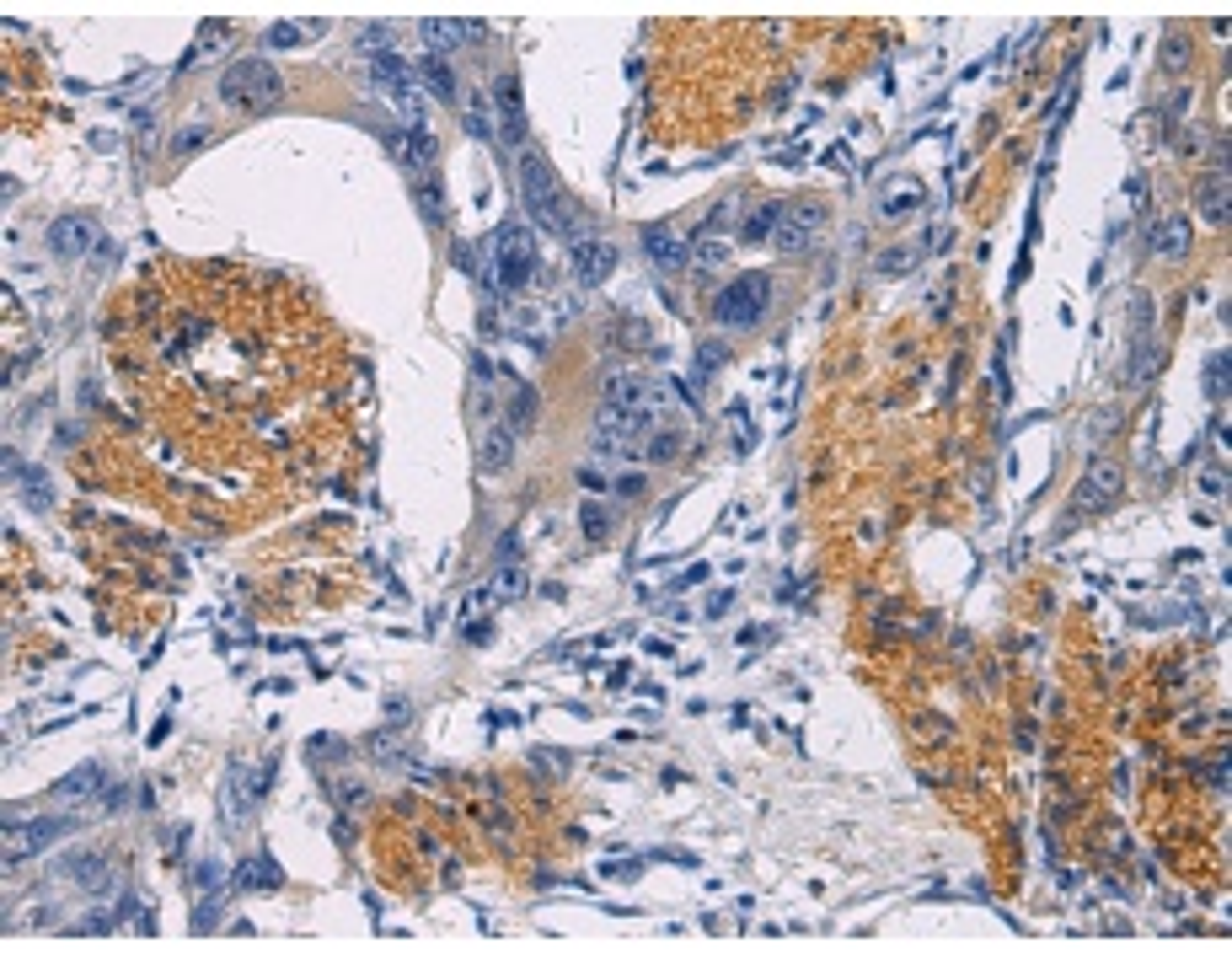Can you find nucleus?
Wrapping results in <instances>:
<instances>
[{"instance_id": "cd10ccee", "label": "nucleus", "mask_w": 1232, "mask_h": 965, "mask_svg": "<svg viewBox=\"0 0 1232 965\" xmlns=\"http://www.w3.org/2000/svg\"><path fill=\"white\" fill-rule=\"evenodd\" d=\"M585 531H589V536L606 531V510H600V504H585Z\"/></svg>"}, {"instance_id": "1a4fd4ad", "label": "nucleus", "mask_w": 1232, "mask_h": 965, "mask_svg": "<svg viewBox=\"0 0 1232 965\" xmlns=\"http://www.w3.org/2000/svg\"><path fill=\"white\" fill-rule=\"evenodd\" d=\"M92 242H97V226L86 221V215H65V221H54V231H48V247H54L59 257H81Z\"/></svg>"}, {"instance_id": "9b49d317", "label": "nucleus", "mask_w": 1232, "mask_h": 965, "mask_svg": "<svg viewBox=\"0 0 1232 965\" xmlns=\"http://www.w3.org/2000/svg\"><path fill=\"white\" fill-rule=\"evenodd\" d=\"M921 204V183L916 177H889L885 188H879V215H906Z\"/></svg>"}, {"instance_id": "39448f33", "label": "nucleus", "mask_w": 1232, "mask_h": 965, "mask_svg": "<svg viewBox=\"0 0 1232 965\" xmlns=\"http://www.w3.org/2000/svg\"><path fill=\"white\" fill-rule=\"evenodd\" d=\"M70 831V821H54V815H44V821H22V826H12L6 831V863H16V859H33V853H44L54 837H65Z\"/></svg>"}, {"instance_id": "5701e85b", "label": "nucleus", "mask_w": 1232, "mask_h": 965, "mask_svg": "<svg viewBox=\"0 0 1232 965\" xmlns=\"http://www.w3.org/2000/svg\"><path fill=\"white\" fill-rule=\"evenodd\" d=\"M520 590H526V569L509 563V569L498 574V585H494V601H509V595H520Z\"/></svg>"}, {"instance_id": "2eb2a0df", "label": "nucleus", "mask_w": 1232, "mask_h": 965, "mask_svg": "<svg viewBox=\"0 0 1232 965\" xmlns=\"http://www.w3.org/2000/svg\"><path fill=\"white\" fill-rule=\"evenodd\" d=\"M1189 247V231H1185V221H1179V215H1168V221H1157L1152 226V253H1185Z\"/></svg>"}, {"instance_id": "9d476101", "label": "nucleus", "mask_w": 1232, "mask_h": 965, "mask_svg": "<svg viewBox=\"0 0 1232 965\" xmlns=\"http://www.w3.org/2000/svg\"><path fill=\"white\" fill-rule=\"evenodd\" d=\"M644 247H648V257H654L665 274H676V268H686V242H680L670 226H648L644 231Z\"/></svg>"}, {"instance_id": "ddd939ff", "label": "nucleus", "mask_w": 1232, "mask_h": 965, "mask_svg": "<svg viewBox=\"0 0 1232 965\" xmlns=\"http://www.w3.org/2000/svg\"><path fill=\"white\" fill-rule=\"evenodd\" d=\"M509 456H515V430H504V424H488V435H483V467H488V472H504Z\"/></svg>"}, {"instance_id": "412c9836", "label": "nucleus", "mask_w": 1232, "mask_h": 965, "mask_svg": "<svg viewBox=\"0 0 1232 965\" xmlns=\"http://www.w3.org/2000/svg\"><path fill=\"white\" fill-rule=\"evenodd\" d=\"M783 215H788L783 204H766L761 215H750V221H745V242H761V236H772V226L783 221Z\"/></svg>"}, {"instance_id": "bb28decb", "label": "nucleus", "mask_w": 1232, "mask_h": 965, "mask_svg": "<svg viewBox=\"0 0 1232 965\" xmlns=\"http://www.w3.org/2000/svg\"><path fill=\"white\" fill-rule=\"evenodd\" d=\"M530 419H536V397L515 392V424H530Z\"/></svg>"}, {"instance_id": "6ab92c4d", "label": "nucleus", "mask_w": 1232, "mask_h": 965, "mask_svg": "<svg viewBox=\"0 0 1232 965\" xmlns=\"http://www.w3.org/2000/svg\"><path fill=\"white\" fill-rule=\"evenodd\" d=\"M418 33H424V44L435 48V54H445V48H456L461 38H466V22H424Z\"/></svg>"}, {"instance_id": "423d86ee", "label": "nucleus", "mask_w": 1232, "mask_h": 965, "mask_svg": "<svg viewBox=\"0 0 1232 965\" xmlns=\"http://www.w3.org/2000/svg\"><path fill=\"white\" fill-rule=\"evenodd\" d=\"M622 263V253H616V242H574V280L579 285H600L611 280V268Z\"/></svg>"}, {"instance_id": "a211bd4d", "label": "nucleus", "mask_w": 1232, "mask_h": 965, "mask_svg": "<svg viewBox=\"0 0 1232 965\" xmlns=\"http://www.w3.org/2000/svg\"><path fill=\"white\" fill-rule=\"evenodd\" d=\"M1200 215H1206L1211 226L1227 221V183H1221V177H1206V188H1200Z\"/></svg>"}, {"instance_id": "393cba45", "label": "nucleus", "mask_w": 1232, "mask_h": 965, "mask_svg": "<svg viewBox=\"0 0 1232 965\" xmlns=\"http://www.w3.org/2000/svg\"><path fill=\"white\" fill-rule=\"evenodd\" d=\"M1206 386H1211V397H1227V354H1217L1206 365Z\"/></svg>"}, {"instance_id": "b1692460", "label": "nucleus", "mask_w": 1232, "mask_h": 965, "mask_svg": "<svg viewBox=\"0 0 1232 965\" xmlns=\"http://www.w3.org/2000/svg\"><path fill=\"white\" fill-rule=\"evenodd\" d=\"M300 38H306V27H295V22H279V27H268V38H263V44H268V48H295Z\"/></svg>"}, {"instance_id": "f3484780", "label": "nucleus", "mask_w": 1232, "mask_h": 965, "mask_svg": "<svg viewBox=\"0 0 1232 965\" xmlns=\"http://www.w3.org/2000/svg\"><path fill=\"white\" fill-rule=\"evenodd\" d=\"M236 880H242L247 890H274V885H279V863L268 859V853H257V859L242 863V874H236Z\"/></svg>"}, {"instance_id": "6e6552de", "label": "nucleus", "mask_w": 1232, "mask_h": 965, "mask_svg": "<svg viewBox=\"0 0 1232 965\" xmlns=\"http://www.w3.org/2000/svg\"><path fill=\"white\" fill-rule=\"evenodd\" d=\"M494 107H498V124H504V145H526V107H520V81L504 75L494 86Z\"/></svg>"}, {"instance_id": "f03ea898", "label": "nucleus", "mask_w": 1232, "mask_h": 965, "mask_svg": "<svg viewBox=\"0 0 1232 965\" xmlns=\"http://www.w3.org/2000/svg\"><path fill=\"white\" fill-rule=\"evenodd\" d=\"M536 242H530V226H498L488 236V280L498 290H526L536 280Z\"/></svg>"}, {"instance_id": "a878e982", "label": "nucleus", "mask_w": 1232, "mask_h": 965, "mask_svg": "<svg viewBox=\"0 0 1232 965\" xmlns=\"http://www.w3.org/2000/svg\"><path fill=\"white\" fill-rule=\"evenodd\" d=\"M466 129H472L477 140H488V107H483V103H472V107H466Z\"/></svg>"}, {"instance_id": "dca6fc26", "label": "nucleus", "mask_w": 1232, "mask_h": 965, "mask_svg": "<svg viewBox=\"0 0 1232 965\" xmlns=\"http://www.w3.org/2000/svg\"><path fill=\"white\" fill-rule=\"evenodd\" d=\"M418 75H424V86L445 103V97H456V75H450V65L439 54H424V65H418Z\"/></svg>"}, {"instance_id": "4be33fe9", "label": "nucleus", "mask_w": 1232, "mask_h": 965, "mask_svg": "<svg viewBox=\"0 0 1232 965\" xmlns=\"http://www.w3.org/2000/svg\"><path fill=\"white\" fill-rule=\"evenodd\" d=\"M220 804H225V821H230V826H247V794L236 789V783H225V794H220Z\"/></svg>"}, {"instance_id": "4468645a", "label": "nucleus", "mask_w": 1232, "mask_h": 965, "mask_svg": "<svg viewBox=\"0 0 1232 965\" xmlns=\"http://www.w3.org/2000/svg\"><path fill=\"white\" fill-rule=\"evenodd\" d=\"M815 226H820V210H815V204H809V210H798V215H788V226L777 231V247H783V253H798V247L815 236Z\"/></svg>"}, {"instance_id": "7ed1b4c3", "label": "nucleus", "mask_w": 1232, "mask_h": 965, "mask_svg": "<svg viewBox=\"0 0 1232 965\" xmlns=\"http://www.w3.org/2000/svg\"><path fill=\"white\" fill-rule=\"evenodd\" d=\"M279 71L268 65V59H236V65H225V75H220V103L225 107H242V113H263V107L279 103Z\"/></svg>"}, {"instance_id": "f8f14e48", "label": "nucleus", "mask_w": 1232, "mask_h": 965, "mask_svg": "<svg viewBox=\"0 0 1232 965\" xmlns=\"http://www.w3.org/2000/svg\"><path fill=\"white\" fill-rule=\"evenodd\" d=\"M397 151H403V162H407V166H418V172H424V166H435L439 140L429 135L424 124H418V129H407V135H403V145H397Z\"/></svg>"}, {"instance_id": "0eeeda50", "label": "nucleus", "mask_w": 1232, "mask_h": 965, "mask_svg": "<svg viewBox=\"0 0 1232 965\" xmlns=\"http://www.w3.org/2000/svg\"><path fill=\"white\" fill-rule=\"evenodd\" d=\"M1120 494V462H1094L1083 472V489H1077V510H1104Z\"/></svg>"}, {"instance_id": "f257e3e1", "label": "nucleus", "mask_w": 1232, "mask_h": 965, "mask_svg": "<svg viewBox=\"0 0 1232 965\" xmlns=\"http://www.w3.org/2000/svg\"><path fill=\"white\" fill-rule=\"evenodd\" d=\"M520 198H526V210L536 226H547V231H574V210H568V194L563 183H557V172L542 162L536 151H520Z\"/></svg>"}, {"instance_id": "20e7f679", "label": "nucleus", "mask_w": 1232, "mask_h": 965, "mask_svg": "<svg viewBox=\"0 0 1232 965\" xmlns=\"http://www.w3.org/2000/svg\"><path fill=\"white\" fill-rule=\"evenodd\" d=\"M766 301H772V280L766 274H745V280L724 285L713 301V317L724 327H756L761 312H766Z\"/></svg>"}, {"instance_id": "c85d7f7f", "label": "nucleus", "mask_w": 1232, "mask_h": 965, "mask_svg": "<svg viewBox=\"0 0 1232 965\" xmlns=\"http://www.w3.org/2000/svg\"><path fill=\"white\" fill-rule=\"evenodd\" d=\"M697 257H703V263H724V242H703V247H697Z\"/></svg>"}, {"instance_id": "aec40b11", "label": "nucleus", "mask_w": 1232, "mask_h": 965, "mask_svg": "<svg viewBox=\"0 0 1232 965\" xmlns=\"http://www.w3.org/2000/svg\"><path fill=\"white\" fill-rule=\"evenodd\" d=\"M418 210H424L429 221H445V194H439L435 177H418Z\"/></svg>"}]
</instances>
